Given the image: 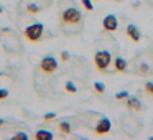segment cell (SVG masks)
<instances>
[{
	"label": "cell",
	"instance_id": "cell-1",
	"mask_svg": "<svg viewBox=\"0 0 153 140\" xmlns=\"http://www.w3.org/2000/svg\"><path fill=\"white\" fill-rule=\"evenodd\" d=\"M43 30H45V27H43L41 23H33V25H30V27L25 28L23 35H25V38H27L28 41L35 43V41H38V40L41 38V35H43Z\"/></svg>",
	"mask_w": 153,
	"mask_h": 140
},
{
	"label": "cell",
	"instance_id": "cell-2",
	"mask_svg": "<svg viewBox=\"0 0 153 140\" xmlns=\"http://www.w3.org/2000/svg\"><path fill=\"white\" fill-rule=\"evenodd\" d=\"M110 61H112V56H110L109 51H97L96 56H94L96 68L100 71V73H104V71L107 69V66L110 64Z\"/></svg>",
	"mask_w": 153,
	"mask_h": 140
},
{
	"label": "cell",
	"instance_id": "cell-3",
	"mask_svg": "<svg viewBox=\"0 0 153 140\" xmlns=\"http://www.w3.org/2000/svg\"><path fill=\"white\" fill-rule=\"evenodd\" d=\"M61 20H63V23H66V25L79 23L81 22V12L77 10V8H74V7L66 8V10L61 13Z\"/></svg>",
	"mask_w": 153,
	"mask_h": 140
},
{
	"label": "cell",
	"instance_id": "cell-4",
	"mask_svg": "<svg viewBox=\"0 0 153 140\" xmlns=\"http://www.w3.org/2000/svg\"><path fill=\"white\" fill-rule=\"evenodd\" d=\"M40 69L43 71V73H46V74L54 73V71L58 69V61L54 60L53 56H45L43 60H41V63H40Z\"/></svg>",
	"mask_w": 153,
	"mask_h": 140
},
{
	"label": "cell",
	"instance_id": "cell-5",
	"mask_svg": "<svg viewBox=\"0 0 153 140\" xmlns=\"http://www.w3.org/2000/svg\"><path fill=\"white\" fill-rule=\"evenodd\" d=\"M102 27L105 31H115L117 27H119V22H117V17L115 15H107L102 22Z\"/></svg>",
	"mask_w": 153,
	"mask_h": 140
},
{
	"label": "cell",
	"instance_id": "cell-6",
	"mask_svg": "<svg viewBox=\"0 0 153 140\" xmlns=\"http://www.w3.org/2000/svg\"><path fill=\"white\" fill-rule=\"evenodd\" d=\"M110 130V120L109 119H100L96 125V133L97 135H104Z\"/></svg>",
	"mask_w": 153,
	"mask_h": 140
},
{
	"label": "cell",
	"instance_id": "cell-7",
	"mask_svg": "<svg viewBox=\"0 0 153 140\" xmlns=\"http://www.w3.org/2000/svg\"><path fill=\"white\" fill-rule=\"evenodd\" d=\"M127 35H128L130 40L135 41V43H137V41H140V38H142V35H140V30L135 27V25H128V27H127Z\"/></svg>",
	"mask_w": 153,
	"mask_h": 140
},
{
	"label": "cell",
	"instance_id": "cell-8",
	"mask_svg": "<svg viewBox=\"0 0 153 140\" xmlns=\"http://www.w3.org/2000/svg\"><path fill=\"white\" fill-rule=\"evenodd\" d=\"M127 107H128L130 110H137V112H140V110H142V104H140V101L137 99V97H128Z\"/></svg>",
	"mask_w": 153,
	"mask_h": 140
},
{
	"label": "cell",
	"instance_id": "cell-9",
	"mask_svg": "<svg viewBox=\"0 0 153 140\" xmlns=\"http://www.w3.org/2000/svg\"><path fill=\"white\" fill-rule=\"evenodd\" d=\"M114 66H115V71H119V73H125L127 71V61L123 60V58H117V60L114 61Z\"/></svg>",
	"mask_w": 153,
	"mask_h": 140
},
{
	"label": "cell",
	"instance_id": "cell-10",
	"mask_svg": "<svg viewBox=\"0 0 153 140\" xmlns=\"http://www.w3.org/2000/svg\"><path fill=\"white\" fill-rule=\"evenodd\" d=\"M35 139L36 140H51L53 139V133L48 132V130H38V132L35 133Z\"/></svg>",
	"mask_w": 153,
	"mask_h": 140
},
{
	"label": "cell",
	"instance_id": "cell-11",
	"mask_svg": "<svg viewBox=\"0 0 153 140\" xmlns=\"http://www.w3.org/2000/svg\"><path fill=\"white\" fill-rule=\"evenodd\" d=\"M59 132L63 133V135H69V133H71L69 124H68V122H61V124H59Z\"/></svg>",
	"mask_w": 153,
	"mask_h": 140
},
{
	"label": "cell",
	"instance_id": "cell-12",
	"mask_svg": "<svg viewBox=\"0 0 153 140\" xmlns=\"http://www.w3.org/2000/svg\"><path fill=\"white\" fill-rule=\"evenodd\" d=\"M40 10H41V8L38 7L36 4H28L27 5V12H28V13H38Z\"/></svg>",
	"mask_w": 153,
	"mask_h": 140
},
{
	"label": "cell",
	"instance_id": "cell-13",
	"mask_svg": "<svg viewBox=\"0 0 153 140\" xmlns=\"http://www.w3.org/2000/svg\"><path fill=\"white\" fill-rule=\"evenodd\" d=\"M66 91H68V92H71V94H74L77 89H76V86H74L71 81H68V83H66Z\"/></svg>",
	"mask_w": 153,
	"mask_h": 140
},
{
	"label": "cell",
	"instance_id": "cell-14",
	"mask_svg": "<svg viewBox=\"0 0 153 140\" xmlns=\"http://www.w3.org/2000/svg\"><path fill=\"white\" fill-rule=\"evenodd\" d=\"M94 89H96L97 92H100V94H102L104 91H105V86H104L102 83H94Z\"/></svg>",
	"mask_w": 153,
	"mask_h": 140
},
{
	"label": "cell",
	"instance_id": "cell-15",
	"mask_svg": "<svg viewBox=\"0 0 153 140\" xmlns=\"http://www.w3.org/2000/svg\"><path fill=\"white\" fill-rule=\"evenodd\" d=\"M82 5H84V8L86 10H94V7H92V4H91V0H82Z\"/></svg>",
	"mask_w": 153,
	"mask_h": 140
},
{
	"label": "cell",
	"instance_id": "cell-16",
	"mask_svg": "<svg viewBox=\"0 0 153 140\" xmlns=\"http://www.w3.org/2000/svg\"><path fill=\"white\" fill-rule=\"evenodd\" d=\"M145 91L150 94V96H153V83H146L145 84Z\"/></svg>",
	"mask_w": 153,
	"mask_h": 140
},
{
	"label": "cell",
	"instance_id": "cell-17",
	"mask_svg": "<svg viewBox=\"0 0 153 140\" xmlns=\"http://www.w3.org/2000/svg\"><path fill=\"white\" fill-rule=\"evenodd\" d=\"M115 97H117V99H128V92H127V91H123V92H119Z\"/></svg>",
	"mask_w": 153,
	"mask_h": 140
},
{
	"label": "cell",
	"instance_id": "cell-18",
	"mask_svg": "<svg viewBox=\"0 0 153 140\" xmlns=\"http://www.w3.org/2000/svg\"><path fill=\"white\" fill-rule=\"evenodd\" d=\"M140 74H142V76H146V74H148V68H146L145 64L140 66Z\"/></svg>",
	"mask_w": 153,
	"mask_h": 140
},
{
	"label": "cell",
	"instance_id": "cell-19",
	"mask_svg": "<svg viewBox=\"0 0 153 140\" xmlns=\"http://www.w3.org/2000/svg\"><path fill=\"white\" fill-rule=\"evenodd\" d=\"M15 139H18V140H20V139H22V140H27L28 135H27V133H22V132H20V133H17V135H15Z\"/></svg>",
	"mask_w": 153,
	"mask_h": 140
},
{
	"label": "cell",
	"instance_id": "cell-20",
	"mask_svg": "<svg viewBox=\"0 0 153 140\" xmlns=\"http://www.w3.org/2000/svg\"><path fill=\"white\" fill-rule=\"evenodd\" d=\"M7 96H8V91H5V89H0V101H2V99H5Z\"/></svg>",
	"mask_w": 153,
	"mask_h": 140
},
{
	"label": "cell",
	"instance_id": "cell-21",
	"mask_svg": "<svg viewBox=\"0 0 153 140\" xmlns=\"http://www.w3.org/2000/svg\"><path fill=\"white\" fill-rule=\"evenodd\" d=\"M54 117H56V114H53V112H50V114H46L45 115V120H53Z\"/></svg>",
	"mask_w": 153,
	"mask_h": 140
},
{
	"label": "cell",
	"instance_id": "cell-22",
	"mask_svg": "<svg viewBox=\"0 0 153 140\" xmlns=\"http://www.w3.org/2000/svg\"><path fill=\"white\" fill-rule=\"evenodd\" d=\"M61 60H63V61H68V60H69V53L63 51V53H61Z\"/></svg>",
	"mask_w": 153,
	"mask_h": 140
},
{
	"label": "cell",
	"instance_id": "cell-23",
	"mask_svg": "<svg viewBox=\"0 0 153 140\" xmlns=\"http://www.w3.org/2000/svg\"><path fill=\"white\" fill-rule=\"evenodd\" d=\"M2 10H4V8H2V5H0V13H2Z\"/></svg>",
	"mask_w": 153,
	"mask_h": 140
}]
</instances>
